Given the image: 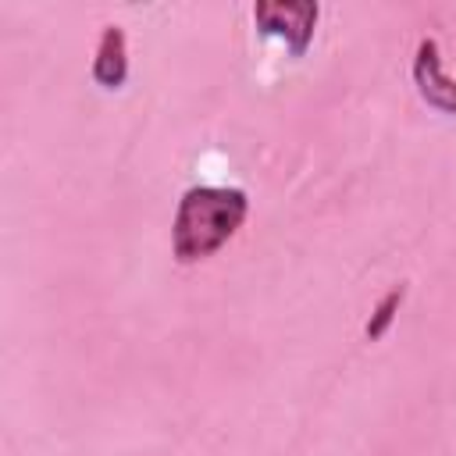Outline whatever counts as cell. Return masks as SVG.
Returning a JSON list of instances; mask_svg holds the SVG:
<instances>
[{"label": "cell", "mask_w": 456, "mask_h": 456, "mask_svg": "<svg viewBox=\"0 0 456 456\" xmlns=\"http://www.w3.org/2000/svg\"><path fill=\"white\" fill-rule=\"evenodd\" d=\"M249 200L242 189L228 185H192L182 192L175 224H171V249L182 264H196L217 253L246 221Z\"/></svg>", "instance_id": "6da1fadb"}, {"label": "cell", "mask_w": 456, "mask_h": 456, "mask_svg": "<svg viewBox=\"0 0 456 456\" xmlns=\"http://www.w3.org/2000/svg\"><path fill=\"white\" fill-rule=\"evenodd\" d=\"M321 7L314 0H296V4H281V0H256L253 4V21L264 36H281L292 50V57H303L310 39H314V25H317Z\"/></svg>", "instance_id": "7a4b0ae2"}, {"label": "cell", "mask_w": 456, "mask_h": 456, "mask_svg": "<svg viewBox=\"0 0 456 456\" xmlns=\"http://www.w3.org/2000/svg\"><path fill=\"white\" fill-rule=\"evenodd\" d=\"M413 82H417V93H420V100L428 107L445 110V114H456V78L445 75L438 43L431 36H424L417 43V53H413Z\"/></svg>", "instance_id": "3957f363"}, {"label": "cell", "mask_w": 456, "mask_h": 456, "mask_svg": "<svg viewBox=\"0 0 456 456\" xmlns=\"http://www.w3.org/2000/svg\"><path fill=\"white\" fill-rule=\"evenodd\" d=\"M93 78L103 89H121V82L128 78V46L118 25H103L100 32L96 57H93Z\"/></svg>", "instance_id": "277c9868"}, {"label": "cell", "mask_w": 456, "mask_h": 456, "mask_svg": "<svg viewBox=\"0 0 456 456\" xmlns=\"http://www.w3.org/2000/svg\"><path fill=\"white\" fill-rule=\"evenodd\" d=\"M403 299H406V285H395L392 292H385V296H381V303L374 306V314H370V321H367V328H363V335H367L370 342H378V338L388 331V324L395 321V314H399Z\"/></svg>", "instance_id": "5b68a950"}]
</instances>
